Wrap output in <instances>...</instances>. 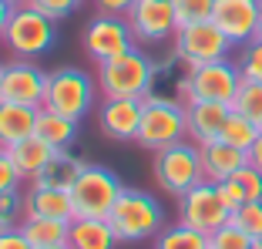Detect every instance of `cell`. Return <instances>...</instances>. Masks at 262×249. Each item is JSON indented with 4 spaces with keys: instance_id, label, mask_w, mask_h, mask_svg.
Returning a JSON list of instances; mask_svg holds the SVG:
<instances>
[{
    "instance_id": "obj_3",
    "label": "cell",
    "mask_w": 262,
    "mask_h": 249,
    "mask_svg": "<svg viewBox=\"0 0 262 249\" xmlns=\"http://www.w3.org/2000/svg\"><path fill=\"white\" fill-rule=\"evenodd\" d=\"M188 138L185 125V101L182 98H168V94H148L145 108H141V125H138V145L148 152H162V148L175 145V141Z\"/></svg>"
},
{
    "instance_id": "obj_5",
    "label": "cell",
    "mask_w": 262,
    "mask_h": 249,
    "mask_svg": "<svg viewBox=\"0 0 262 249\" xmlns=\"http://www.w3.org/2000/svg\"><path fill=\"white\" fill-rule=\"evenodd\" d=\"M4 47L14 57H27V61L51 54L57 47V20L31 4H17L7 34H4Z\"/></svg>"
},
{
    "instance_id": "obj_2",
    "label": "cell",
    "mask_w": 262,
    "mask_h": 249,
    "mask_svg": "<svg viewBox=\"0 0 262 249\" xmlns=\"http://www.w3.org/2000/svg\"><path fill=\"white\" fill-rule=\"evenodd\" d=\"M108 222L121 242H145L165 229V209L145 189H121L115 209L108 212Z\"/></svg>"
},
{
    "instance_id": "obj_14",
    "label": "cell",
    "mask_w": 262,
    "mask_h": 249,
    "mask_svg": "<svg viewBox=\"0 0 262 249\" xmlns=\"http://www.w3.org/2000/svg\"><path fill=\"white\" fill-rule=\"evenodd\" d=\"M259 7H262V0H215L212 24H215L235 47H242V44H249V40L255 37Z\"/></svg>"
},
{
    "instance_id": "obj_1",
    "label": "cell",
    "mask_w": 262,
    "mask_h": 249,
    "mask_svg": "<svg viewBox=\"0 0 262 249\" xmlns=\"http://www.w3.org/2000/svg\"><path fill=\"white\" fill-rule=\"evenodd\" d=\"M155 81H158L155 61L141 47H131L98 64V91L104 98H148L155 91Z\"/></svg>"
},
{
    "instance_id": "obj_6",
    "label": "cell",
    "mask_w": 262,
    "mask_h": 249,
    "mask_svg": "<svg viewBox=\"0 0 262 249\" xmlns=\"http://www.w3.org/2000/svg\"><path fill=\"white\" fill-rule=\"evenodd\" d=\"M155 185L168 195H185L199 182H205V169H202V148L192 138H182L175 145L155 152L151 162Z\"/></svg>"
},
{
    "instance_id": "obj_19",
    "label": "cell",
    "mask_w": 262,
    "mask_h": 249,
    "mask_svg": "<svg viewBox=\"0 0 262 249\" xmlns=\"http://www.w3.org/2000/svg\"><path fill=\"white\" fill-rule=\"evenodd\" d=\"M118 236L111 229L108 219H74L68 233V246L71 249H115Z\"/></svg>"
},
{
    "instance_id": "obj_4",
    "label": "cell",
    "mask_w": 262,
    "mask_h": 249,
    "mask_svg": "<svg viewBox=\"0 0 262 249\" xmlns=\"http://www.w3.org/2000/svg\"><path fill=\"white\" fill-rule=\"evenodd\" d=\"M239 85H242V74H239V64L232 61V57L199 64V68H185V74L175 81L182 101H219V105L235 101Z\"/></svg>"
},
{
    "instance_id": "obj_26",
    "label": "cell",
    "mask_w": 262,
    "mask_h": 249,
    "mask_svg": "<svg viewBox=\"0 0 262 249\" xmlns=\"http://www.w3.org/2000/svg\"><path fill=\"white\" fill-rule=\"evenodd\" d=\"M259 132H262V128H255L249 118H242L239 111H232V115L225 118L222 135H219V138L229 141V145H235V148H242V152H249V148L255 145V138H259Z\"/></svg>"
},
{
    "instance_id": "obj_18",
    "label": "cell",
    "mask_w": 262,
    "mask_h": 249,
    "mask_svg": "<svg viewBox=\"0 0 262 249\" xmlns=\"http://www.w3.org/2000/svg\"><path fill=\"white\" fill-rule=\"evenodd\" d=\"M24 216H44V219H64V222H74V202H71V192H64V189L31 185L27 192H24Z\"/></svg>"
},
{
    "instance_id": "obj_37",
    "label": "cell",
    "mask_w": 262,
    "mask_h": 249,
    "mask_svg": "<svg viewBox=\"0 0 262 249\" xmlns=\"http://www.w3.org/2000/svg\"><path fill=\"white\" fill-rule=\"evenodd\" d=\"M0 249H34V246L20 233V226H10L7 233H0Z\"/></svg>"
},
{
    "instance_id": "obj_45",
    "label": "cell",
    "mask_w": 262,
    "mask_h": 249,
    "mask_svg": "<svg viewBox=\"0 0 262 249\" xmlns=\"http://www.w3.org/2000/svg\"><path fill=\"white\" fill-rule=\"evenodd\" d=\"M17 4H24V0H17Z\"/></svg>"
},
{
    "instance_id": "obj_9",
    "label": "cell",
    "mask_w": 262,
    "mask_h": 249,
    "mask_svg": "<svg viewBox=\"0 0 262 249\" xmlns=\"http://www.w3.org/2000/svg\"><path fill=\"white\" fill-rule=\"evenodd\" d=\"M171 44H175V57L185 64V68L225 61V57H232V51H235V44H232V40L225 37L212 20L178 27V34L171 37Z\"/></svg>"
},
{
    "instance_id": "obj_22",
    "label": "cell",
    "mask_w": 262,
    "mask_h": 249,
    "mask_svg": "<svg viewBox=\"0 0 262 249\" xmlns=\"http://www.w3.org/2000/svg\"><path fill=\"white\" fill-rule=\"evenodd\" d=\"M7 152H10V158H14V165L20 169L24 182H34V179H37V172L44 169V165L51 162V158H54L57 148H51L44 138L31 135V138H20L17 145H10Z\"/></svg>"
},
{
    "instance_id": "obj_17",
    "label": "cell",
    "mask_w": 262,
    "mask_h": 249,
    "mask_svg": "<svg viewBox=\"0 0 262 249\" xmlns=\"http://www.w3.org/2000/svg\"><path fill=\"white\" fill-rule=\"evenodd\" d=\"M199 148H202V169H205L208 182H225V179H232L242 165H249V152H242V148L229 145V141H222V138L208 141V145H199Z\"/></svg>"
},
{
    "instance_id": "obj_8",
    "label": "cell",
    "mask_w": 262,
    "mask_h": 249,
    "mask_svg": "<svg viewBox=\"0 0 262 249\" xmlns=\"http://www.w3.org/2000/svg\"><path fill=\"white\" fill-rule=\"evenodd\" d=\"M121 179L104 165H84L77 182L71 185V202H74V219H108L121 195Z\"/></svg>"
},
{
    "instance_id": "obj_13",
    "label": "cell",
    "mask_w": 262,
    "mask_h": 249,
    "mask_svg": "<svg viewBox=\"0 0 262 249\" xmlns=\"http://www.w3.org/2000/svg\"><path fill=\"white\" fill-rule=\"evenodd\" d=\"M124 17L138 44H162L178 34V17L171 0H135V7Z\"/></svg>"
},
{
    "instance_id": "obj_7",
    "label": "cell",
    "mask_w": 262,
    "mask_h": 249,
    "mask_svg": "<svg viewBox=\"0 0 262 249\" xmlns=\"http://www.w3.org/2000/svg\"><path fill=\"white\" fill-rule=\"evenodd\" d=\"M94 94H98V81L88 78V71H81V68H54V71H47L44 108L81 121V118L94 108Z\"/></svg>"
},
{
    "instance_id": "obj_24",
    "label": "cell",
    "mask_w": 262,
    "mask_h": 249,
    "mask_svg": "<svg viewBox=\"0 0 262 249\" xmlns=\"http://www.w3.org/2000/svg\"><path fill=\"white\" fill-rule=\"evenodd\" d=\"M20 233L27 236L34 249H47V246H64L71 233V222L64 219H44V216H24L20 219Z\"/></svg>"
},
{
    "instance_id": "obj_38",
    "label": "cell",
    "mask_w": 262,
    "mask_h": 249,
    "mask_svg": "<svg viewBox=\"0 0 262 249\" xmlns=\"http://www.w3.org/2000/svg\"><path fill=\"white\" fill-rule=\"evenodd\" d=\"M94 4H98L101 14H118V17H124L135 7V0H94Z\"/></svg>"
},
{
    "instance_id": "obj_39",
    "label": "cell",
    "mask_w": 262,
    "mask_h": 249,
    "mask_svg": "<svg viewBox=\"0 0 262 249\" xmlns=\"http://www.w3.org/2000/svg\"><path fill=\"white\" fill-rule=\"evenodd\" d=\"M17 10V0H0V44H4V34H7V24Z\"/></svg>"
},
{
    "instance_id": "obj_23",
    "label": "cell",
    "mask_w": 262,
    "mask_h": 249,
    "mask_svg": "<svg viewBox=\"0 0 262 249\" xmlns=\"http://www.w3.org/2000/svg\"><path fill=\"white\" fill-rule=\"evenodd\" d=\"M34 135L44 138L51 148L64 152V148H71V145H74V138H77V121H74V118H68V115H57V111H51V108H37Z\"/></svg>"
},
{
    "instance_id": "obj_33",
    "label": "cell",
    "mask_w": 262,
    "mask_h": 249,
    "mask_svg": "<svg viewBox=\"0 0 262 249\" xmlns=\"http://www.w3.org/2000/svg\"><path fill=\"white\" fill-rule=\"evenodd\" d=\"M232 182L239 185V192L246 195V202H255V199H262V172L255 169L252 162L242 165L235 175H232Z\"/></svg>"
},
{
    "instance_id": "obj_15",
    "label": "cell",
    "mask_w": 262,
    "mask_h": 249,
    "mask_svg": "<svg viewBox=\"0 0 262 249\" xmlns=\"http://www.w3.org/2000/svg\"><path fill=\"white\" fill-rule=\"evenodd\" d=\"M145 98H104L98 105V125L101 135L111 141H135L141 125Z\"/></svg>"
},
{
    "instance_id": "obj_28",
    "label": "cell",
    "mask_w": 262,
    "mask_h": 249,
    "mask_svg": "<svg viewBox=\"0 0 262 249\" xmlns=\"http://www.w3.org/2000/svg\"><path fill=\"white\" fill-rule=\"evenodd\" d=\"M235 64H239L242 81H255V85H262V37H252L249 44H242Z\"/></svg>"
},
{
    "instance_id": "obj_35",
    "label": "cell",
    "mask_w": 262,
    "mask_h": 249,
    "mask_svg": "<svg viewBox=\"0 0 262 249\" xmlns=\"http://www.w3.org/2000/svg\"><path fill=\"white\" fill-rule=\"evenodd\" d=\"M24 175L20 169L14 165V158H10L7 148H0V192H10V189H20Z\"/></svg>"
},
{
    "instance_id": "obj_25",
    "label": "cell",
    "mask_w": 262,
    "mask_h": 249,
    "mask_svg": "<svg viewBox=\"0 0 262 249\" xmlns=\"http://www.w3.org/2000/svg\"><path fill=\"white\" fill-rule=\"evenodd\" d=\"M155 249H212V246H208L205 233L185 226V222H175V226H165L155 236Z\"/></svg>"
},
{
    "instance_id": "obj_34",
    "label": "cell",
    "mask_w": 262,
    "mask_h": 249,
    "mask_svg": "<svg viewBox=\"0 0 262 249\" xmlns=\"http://www.w3.org/2000/svg\"><path fill=\"white\" fill-rule=\"evenodd\" d=\"M24 4H31V7L44 10L47 17H54V20H64V17L77 14L84 0H24Z\"/></svg>"
},
{
    "instance_id": "obj_44",
    "label": "cell",
    "mask_w": 262,
    "mask_h": 249,
    "mask_svg": "<svg viewBox=\"0 0 262 249\" xmlns=\"http://www.w3.org/2000/svg\"><path fill=\"white\" fill-rule=\"evenodd\" d=\"M0 74H4V64H0Z\"/></svg>"
},
{
    "instance_id": "obj_21",
    "label": "cell",
    "mask_w": 262,
    "mask_h": 249,
    "mask_svg": "<svg viewBox=\"0 0 262 249\" xmlns=\"http://www.w3.org/2000/svg\"><path fill=\"white\" fill-rule=\"evenodd\" d=\"M81 169H84V162H81L77 155H71V148H64V152H54V158L37 172V179H34L31 185L64 189V192H71V185H74L77 175H81Z\"/></svg>"
},
{
    "instance_id": "obj_40",
    "label": "cell",
    "mask_w": 262,
    "mask_h": 249,
    "mask_svg": "<svg viewBox=\"0 0 262 249\" xmlns=\"http://www.w3.org/2000/svg\"><path fill=\"white\" fill-rule=\"evenodd\" d=\"M249 162H252L255 169L262 172V132H259V138H255V145L249 148Z\"/></svg>"
},
{
    "instance_id": "obj_41",
    "label": "cell",
    "mask_w": 262,
    "mask_h": 249,
    "mask_svg": "<svg viewBox=\"0 0 262 249\" xmlns=\"http://www.w3.org/2000/svg\"><path fill=\"white\" fill-rule=\"evenodd\" d=\"M255 37H262V7H259V27H255Z\"/></svg>"
},
{
    "instance_id": "obj_11",
    "label": "cell",
    "mask_w": 262,
    "mask_h": 249,
    "mask_svg": "<svg viewBox=\"0 0 262 249\" xmlns=\"http://www.w3.org/2000/svg\"><path fill=\"white\" fill-rule=\"evenodd\" d=\"M232 219V212L225 209L222 195H219L215 182H199L195 189H188L185 195H178V222L199 229V233L212 236L215 229H222Z\"/></svg>"
},
{
    "instance_id": "obj_20",
    "label": "cell",
    "mask_w": 262,
    "mask_h": 249,
    "mask_svg": "<svg viewBox=\"0 0 262 249\" xmlns=\"http://www.w3.org/2000/svg\"><path fill=\"white\" fill-rule=\"evenodd\" d=\"M34 121H37V108L14 101H0V148L17 145L20 138L34 135Z\"/></svg>"
},
{
    "instance_id": "obj_12",
    "label": "cell",
    "mask_w": 262,
    "mask_h": 249,
    "mask_svg": "<svg viewBox=\"0 0 262 249\" xmlns=\"http://www.w3.org/2000/svg\"><path fill=\"white\" fill-rule=\"evenodd\" d=\"M44 94H47V71L44 68H37L27 57H14V61L4 64V74H0V101L44 108Z\"/></svg>"
},
{
    "instance_id": "obj_30",
    "label": "cell",
    "mask_w": 262,
    "mask_h": 249,
    "mask_svg": "<svg viewBox=\"0 0 262 249\" xmlns=\"http://www.w3.org/2000/svg\"><path fill=\"white\" fill-rule=\"evenodd\" d=\"M232 222H235L239 229H246L252 242H262V199L239 205V209L232 212Z\"/></svg>"
},
{
    "instance_id": "obj_42",
    "label": "cell",
    "mask_w": 262,
    "mask_h": 249,
    "mask_svg": "<svg viewBox=\"0 0 262 249\" xmlns=\"http://www.w3.org/2000/svg\"><path fill=\"white\" fill-rule=\"evenodd\" d=\"M47 249H71V246H68V242H64V246H47Z\"/></svg>"
},
{
    "instance_id": "obj_16",
    "label": "cell",
    "mask_w": 262,
    "mask_h": 249,
    "mask_svg": "<svg viewBox=\"0 0 262 249\" xmlns=\"http://www.w3.org/2000/svg\"><path fill=\"white\" fill-rule=\"evenodd\" d=\"M232 115V105L219 101H185V125H188V138L195 145H208L222 135L225 118Z\"/></svg>"
},
{
    "instance_id": "obj_27",
    "label": "cell",
    "mask_w": 262,
    "mask_h": 249,
    "mask_svg": "<svg viewBox=\"0 0 262 249\" xmlns=\"http://www.w3.org/2000/svg\"><path fill=\"white\" fill-rule=\"evenodd\" d=\"M232 111H239V115L249 118L255 128H262V85L242 81L239 94H235V101H232Z\"/></svg>"
},
{
    "instance_id": "obj_31",
    "label": "cell",
    "mask_w": 262,
    "mask_h": 249,
    "mask_svg": "<svg viewBox=\"0 0 262 249\" xmlns=\"http://www.w3.org/2000/svg\"><path fill=\"white\" fill-rule=\"evenodd\" d=\"M208 246H212V249H249V246H252V239H249L246 229H239L229 219L222 229H215V233L208 236Z\"/></svg>"
},
{
    "instance_id": "obj_32",
    "label": "cell",
    "mask_w": 262,
    "mask_h": 249,
    "mask_svg": "<svg viewBox=\"0 0 262 249\" xmlns=\"http://www.w3.org/2000/svg\"><path fill=\"white\" fill-rule=\"evenodd\" d=\"M20 219H24V192L20 189L0 192V233H7L10 226H20Z\"/></svg>"
},
{
    "instance_id": "obj_36",
    "label": "cell",
    "mask_w": 262,
    "mask_h": 249,
    "mask_svg": "<svg viewBox=\"0 0 262 249\" xmlns=\"http://www.w3.org/2000/svg\"><path fill=\"white\" fill-rule=\"evenodd\" d=\"M215 189H219V195H222V202H225V209H229V212H235L239 205H246V195L239 192V185H235L232 179L215 182Z\"/></svg>"
},
{
    "instance_id": "obj_43",
    "label": "cell",
    "mask_w": 262,
    "mask_h": 249,
    "mask_svg": "<svg viewBox=\"0 0 262 249\" xmlns=\"http://www.w3.org/2000/svg\"><path fill=\"white\" fill-rule=\"evenodd\" d=\"M249 249H262V242H252V246H249Z\"/></svg>"
},
{
    "instance_id": "obj_29",
    "label": "cell",
    "mask_w": 262,
    "mask_h": 249,
    "mask_svg": "<svg viewBox=\"0 0 262 249\" xmlns=\"http://www.w3.org/2000/svg\"><path fill=\"white\" fill-rule=\"evenodd\" d=\"M171 4H175L178 27H185V24L212 20V10H215V0H171Z\"/></svg>"
},
{
    "instance_id": "obj_10",
    "label": "cell",
    "mask_w": 262,
    "mask_h": 249,
    "mask_svg": "<svg viewBox=\"0 0 262 249\" xmlns=\"http://www.w3.org/2000/svg\"><path fill=\"white\" fill-rule=\"evenodd\" d=\"M81 47H84V54L91 57L94 64H104V61H111V57L131 51V47H138V40H135V34H131V27H128V17L98 14L84 24Z\"/></svg>"
}]
</instances>
